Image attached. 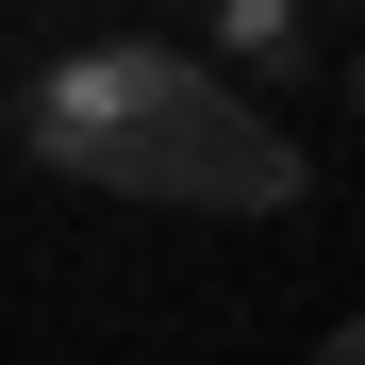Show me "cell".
I'll return each mask as SVG.
<instances>
[{
    "mask_svg": "<svg viewBox=\"0 0 365 365\" xmlns=\"http://www.w3.org/2000/svg\"><path fill=\"white\" fill-rule=\"evenodd\" d=\"M316 365H365V316H349V332H316Z\"/></svg>",
    "mask_w": 365,
    "mask_h": 365,
    "instance_id": "3",
    "label": "cell"
},
{
    "mask_svg": "<svg viewBox=\"0 0 365 365\" xmlns=\"http://www.w3.org/2000/svg\"><path fill=\"white\" fill-rule=\"evenodd\" d=\"M349 116H365V83H349Z\"/></svg>",
    "mask_w": 365,
    "mask_h": 365,
    "instance_id": "5",
    "label": "cell"
},
{
    "mask_svg": "<svg viewBox=\"0 0 365 365\" xmlns=\"http://www.w3.org/2000/svg\"><path fill=\"white\" fill-rule=\"evenodd\" d=\"M17 133L100 182V200H150V216H282L299 182V133L250 100V83H216V67H182V50L150 34H100V50H50V83L17 100Z\"/></svg>",
    "mask_w": 365,
    "mask_h": 365,
    "instance_id": "1",
    "label": "cell"
},
{
    "mask_svg": "<svg viewBox=\"0 0 365 365\" xmlns=\"http://www.w3.org/2000/svg\"><path fill=\"white\" fill-rule=\"evenodd\" d=\"M316 17H349V0H316Z\"/></svg>",
    "mask_w": 365,
    "mask_h": 365,
    "instance_id": "4",
    "label": "cell"
},
{
    "mask_svg": "<svg viewBox=\"0 0 365 365\" xmlns=\"http://www.w3.org/2000/svg\"><path fill=\"white\" fill-rule=\"evenodd\" d=\"M216 67L232 83H299L316 67V0H216Z\"/></svg>",
    "mask_w": 365,
    "mask_h": 365,
    "instance_id": "2",
    "label": "cell"
}]
</instances>
